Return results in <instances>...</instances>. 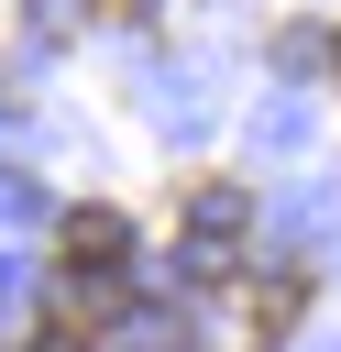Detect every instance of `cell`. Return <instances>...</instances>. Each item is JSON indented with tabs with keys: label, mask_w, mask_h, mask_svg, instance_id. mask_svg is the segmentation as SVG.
I'll return each mask as SVG.
<instances>
[{
	"label": "cell",
	"mask_w": 341,
	"mask_h": 352,
	"mask_svg": "<svg viewBox=\"0 0 341 352\" xmlns=\"http://www.w3.org/2000/svg\"><path fill=\"white\" fill-rule=\"evenodd\" d=\"M187 220H198V231H242L253 198H242V187H187Z\"/></svg>",
	"instance_id": "obj_2"
},
{
	"label": "cell",
	"mask_w": 341,
	"mask_h": 352,
	"mask_svg": "<svg viewBox=\"0 0 341 352\" xmlns=\"http://www.w3.org/2000/svg\"><path fill=\"white\" fill-rule=\"evenodd\" d=\"M66 253H77V286H88V275L110 286V275H121V253H132V231H121L110 209H77V220H66Z\"/></svg>",
	"instance_id": "obj_1"
}]
</instances>
